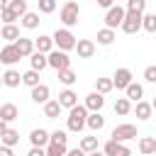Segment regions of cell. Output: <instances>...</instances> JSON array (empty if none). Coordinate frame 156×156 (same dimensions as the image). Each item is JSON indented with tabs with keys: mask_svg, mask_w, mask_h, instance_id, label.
<instances>
[{
	"mask_svg": "<svg viewBox=\"0 0 156 156\" xmlns=\"http://www.w3.org/2000/svg\"><path fill=\"white\" fill-rule=\"evenodd\" d=\"M115 39H117L115 29H110V27H102V29H98V44H102V46H110Z\"/></svg>",
	"mask_w": 156,
	"mask_h": 156,
	"instance_id": "cb8c5ba5",
	"label": "cell"
},
{
	"mask_svg": "<svg viewBox=\"0 0 156 156\" xmlns=\"http://www.w3.org/2000/svg\"><path fill=\"white\" fill-rule=\"evenodd\" d=\"M27 156H46V151H44V146H32Z\"/></svg>",
	"mask_w": 156,
	"mask_h": 156,
	"instance_id": "b9f144b4",
	"label": "cell"
},
{
	"mask_svg": "<svg viewBox=\"0 0 156 156\" xmlns=\"http://www.w3.org/2000/svg\"><path fill=\"white\" fill-rule=\"evenodd\" d=\"M49 95H51V90H49V85H44V83H39V85L32 88V100H34L37 105H44V102L49 100Z\"/></svg>",
	"mask_w": 156,
	"mask_h": 156,
	"instance_id": "4fadbf2b",
	"label": "cell"
},
{
	"mask_svg": "<svg viewBox=\"0 0 156 156\" xmlns=\"http://www.w3.org/2000/svg\"><path fill=\"white\" fill-rule=\"evenodd\" d=\"M139 151H141V156L156 154V136H141L139 139Z\"/></svg>",
	"mask_w": 156,
	"mask_h": 156,
	"instance_id": "603a6c76",
	"label": "cell"
},
{
	"mask_svg": "<svg viewBox=\"0 0 156 156\" xmlns=\"http://www.w3.org/2000/svg\"><path fill=\"white\" fill-rule=\"evenodd\" d=\"M22 83H24V85H29V88L39 85V71H34V68L24 71V73H22Z\"/></svg>",
	"mask_w": 156,
	"mask_h": 156,
	"instance_id": "4dcf8cb0",
	"label": "cell"
},
{
	"mask_svg": "<svg viewBox=\"0 0 156 156\" xmlns=\"http://www.w3.org/2000/svg\"><path fill=\"white\" fill-rule=\"evenodd\" d=\"M61 110H63V107L58 105V100H46V102H44V117H46V119H56V117L61 115Z\"/></svg>",
	"mask_w": 156,
	"mask_h": 156,
	"instance_id": "44dd1931",
	"label": "cell"
},
{
	"mask_svg": "<svg viewBox=\"0 0 156 156\" xmlns=\"http://www.w3.org/2000/svg\"><path fill=\"white\" fill-rule=\"evenodd\" d=\"M0 85H2V76H0Z\"/></svg>",
	"mask_w": 156,
	"mask_h": 156,
	"instance_id": "f907efd6",
	"label": "cell"
},
{
	"mask_svg": "<svg viewBox=\"0 0 156 156\" xmlns=\"http://www.w3.org/2000/svg\"><path fill=\"white\" fill-rule=\"evenodd\" d=\"M129 110H132V100L129 98H117L115 100V115H129Z\"/></svg>",
	"mask_w": 156,
	"mask_h": 156,
	"instance_id": "f1b7e54d",
	"label": "cell"
},
{
	"mask_svg": "<svg viewBox=\"0 0 156 156\" xmlns=\"http://www.w3.org/2000/svg\"><path fill=\"white\" fill-rule=\"evenodd\" d=\"M146 7V0H127V12H144Z\"/></svg>",
	"mask_w": 156,
	"mask_h": 156,
	"instance_id": "f35d334b",
	"label": "cell"
},
{
	"mask_svg": "<svg viewBox=\"0 0 156 156\" xmlns=\"http://www.w3.org/2000/svg\"><path fill=\"white\" fill-rule=\"evenodd\" d=\"M124 15H127V10H124L122 5H112V7H107V15H105V27L117 29V27L122 24Z\"/></svg>",
	"mask_w": 156,
	"mask_h": 156,
	"instance_id": "5b68a950",
	"label": "cell"
},
{
	"mask_svg": "<svg viewBox=\"0 0 156 156\" xmlns=\"http://www.w3.org/2000/svg\"><path fill=\"white\" fill-rule=\"evenodd\" d=\"M141 29L146 32H156V12H149V15H141Z\"/></svg>",
	"mask_w": 156,
	"mask_h": 156,
	"instance_id": "836d02e7",
	"label": "cell"
},
{
	"mask_svg": "<svg viewBox=\"0 0 156 156\" xmlns=\"http://www.w3.org/2000/svg\"><path fill=\"white\" fill-rule=\"evenodd\" d=\"M85 127H90L93 132H100L105 127V117L100 112H88V119H85Z\"/></svg>",
	"mask_w": 156,
	"mask_h": 156,
	"instance_id": "7402d4cb",
	"label": "cell"
},
{
	"mask_svg": "<svg viewBox=\"0 0 156 156\" xmlns=\"http://www.w3.org/2000/svg\"><path fill=\"white\" fill-rule=\"evenodd\" d=\"M22 34H20V27L17 24H5L2 29H0V39H7V41H15V39H20Z\"/></svg>",
	"mask_w": 156,
	"mask_h": 156,
	"instance_id": "484cf974",
	"label": "cell"
},
{
	"mask_svg": "<svg viewBox=\"0 0 156 156\" xmlns=\"http://www.w3.org/2000/svg\"><path fill=\"white\" fill-rule=\"evenodd\" d=\"M44 151H46V156H66V144H54V141H49L46 146H44Z\"/></svg>",
	"mask_w": 156,
	"mask_h": 156,
	"instance_id": "f546056e",
	"label": "cell"
},
{
	"mask_svg": "<svg viewBox=\"0 0 156 156\" xmlns=\"http://www.w3.org/2000/svg\"><path fill=\"white\" fill-rule=\"evenodd\" d=\"M29 63H32V68H34V71H39V73H41V71L49 66V61H46V54H41V51H34V54L29 56Z\"/></svg>",
	"mask_w": 156,
	"mask_h": 156,
	"instance_id": "d4e9b609",
	"label": "cell"
},
{
	"mask_svg": "<svg viewBox=\"0 0 156 156\" xmlns=\"http://www.w3.org/2000/svg\"><path fill=\"white\" fill-rule=\"evenodd\" d=\"M88 156H105V154H102V151H98V149H95V151H90V154H88Z\"/></svg>",
	"mask_w": 156,
	"mask_h": 156,
	"instance_id": "7dc6e473",
	"label": "cell"
},
{
	"mask_svg": "<svg viewBox=\"0 0 156 156\" xmlns=\"http://www.w3.org/2000/svg\"><path fill=\"white\" fill-rule=\"evenodd\" d=\"M151 112H154L151 102H146V100H136V105H134V115H136V119H149Z\"/></svg>",
	"mask_w": 156,
	"mask_h": 156,
	"instance_id": "ac0fdd59",
	"label": "cell"
},
{
	"mask_svg": "<svg viewBox=\"0 0 156 156\" xmlns=\"http://www.w3.org/2000/svg\"><path fill=\"white\" fill-rule=\"evenodd\" d=\"M144 78H146L149 83H156V66H146V68H144Z\"/></svg>",
	"mask_w": 156,
	"mask_h": 156,
	"instance_id": "60d3db41",
	"label": "cell"
},
{
	"mask_svg": "<svg viewBox=\"0 0 156 156\" xmlns=\"http://www.w3.org/2000/svg\"><path fill=\"white\" fill-rule=\"evenodd\" d=\"M51 39H54L56 49H61V51H71V49H76V41H78L68 27H61V29H56V32L51 34Z\"/></svg>",
	"mask_w": 156,
	"mask_h": 156,
	"instance_id": "7a4b0ae2",
	"label": "cell"
},
{
	"mask_svg": "<svg viewBox=\"0 0 156 156\" xmlns=\"http://www.w3.org/2000/svg\"><path fill=\"white\" fill-rule=\"evenodd\" d=\"M17 117H20V110H17V105H15V102H5V105L0 107V119H5L7 124H10V122H15Z\"/></svg>",
	"mask_w": 156,
	"mask_h": 156,
	"instance_id": "5bb4252c",
	"label": "cell"
},
{
	"mask_svg": "<svg viewBox=\"0 0 156 156\" xmlns=\"http://www.w3.org/2000/svg\"><path fill=\"white\" fill-rule=\"evenodd\" d=\"M136 136H139V132H136L134 124H117L112 129V139L115 141H129V139H136Z\"/></svg>",
	"mask_w": 156,
	"mask_h": 156,
	"instance_id": "52a82bcc",
	"label": "cell"
},
{
	"mask_svg": "<svg viewBox=\"0 0 156 156\" xmlns=\"http://www.w3.org/2000/svg\"><path fill=\"white\" fill-rule=\"evenodd\" d=\"M129 83H132V71H129V68H117L115 76H112V85H115L117 90H124Z\"/></svg>",
	"mask_w": 156,
	"mask_h": 156,
	"instance_id": "9c48e42d",
	"label": "cell"
},
{
	"mask_svg": "<svg viewBox=\"0 0 156 156\" xmlns=\"http://www.w3.org/2000/svg\"><path fill=\"white\" fill-rule=\"evenodd\" d=\"M76 51H78V58H90L95 54V41L93 39H78L76 41Z\"/></svg>",
	"mask_w": 156,
	"mask_h": 156,
	"instance_id": "7c38bea8",
	"label": "cell"
},
{
	"mask_svg": "<svg viewBox=\"0 0 156 156\" xmlns=\"http://www.w3.org/2000/svg\"><path fill=\"white\" fill-rule=\"evenodd\" d=\"M66 156H88V154H85L80 146H76V149H68V151H66Z\"/></svg>",
	"mask_w": 156,
	"mask_h": 156,
	"instance_id": "7bdbcfd3",
	"label": "cell"
},
{
	"mask_svg": "<svg viewBox=\"0 0 156 156\" xmlns=\"http://www.w3.org/2000/svg\"><path fill=\"white\" fill-rule=\"evenodd\" d=\"M0 141H2L5 146H10V149H12V146H17V144H20V132L7 127V129H5V134L0 136Z\"/></svg>",
	"mask_w": 156,
	"mask_h": 156,
	"instance_id": "83f0119b",
	"label": "cell"
},
{
	"mask_svg": "<svg viewBox=\"0 0 156 156\" xmlns=\"http://www.w3.org/2000/svg\"><path fill=\"white\" fill-rule=\"evenodd\" d=\"M141 15L144 12H127L124 15V20H122V32L124 34H136L139 29H141Z\"/></svg>",
	"mask_w": 156,
	"mask_h": 156,
	"instance_id": "8992f818",
	"label": "cell"
},
{
	"mask_svg": "<svg viewBox=\"0 0 156 156\" xmlns=\"http://www.w3.org/2000/svg\"><path fill=\"white\" fill-rule=\"evenodd\" d=\"M78 146H80L85 154H90V151H95V149H98V136H83Z\"/></svg>",
	"mask_w": 156,
	"mask_h": 156,
	"instance_id": "d590c367",
	"label": "cell"
},
{
	"mask_svg": "<svg viewBox=\"0 0 156 156\" xmlns=\"http://www.w3.org/2000/svg\"><path fill=\"white\" fill-rule=\"evenodd\" d=\"M56 73H58V80H61L63 85H73V83L78 80L76 71H71V68H63V71H56Z\"/></svg>",
	"mask_w": 156,
	"mask_h": 156,
	"instance_id": "1f68e13d",
	"label": "cell"
},
{
	"mask_svg": "<svg viewBox=\"0 0 156 156\" xmlns=\"http://www.w3.org/2000/svg\"><path fill=\"white\" fill-rule=\"evenodd\" d=\"M20 83H22V73H20V71L7 68V71L2 73V85H7V88H17Z\"/></svg>",
	"mask_w": 156,
	"mask_h": 156,
	"instance_id": "9a60e30c",
	"label": "cell"
},
{
	"mask_svg": "<svg viewBox=\"0 0 156 156\" xmlns=\"http://www.w3.org/2000/svg\"><path fill=\"white\" fill-rule=\"evenodd\" d=\"M5 129H7V122H5V119H0V136L5 134Z\"/></svg>",
	"mask_w": 156,
	"mask_h": 156,
	"instance_id": "bcb514c9",
	"label": "cell"
},
{
	"mask_svg": "<svg viewBox=\"0 0 156 156\" xmlns=\"http://www.w3.org/2000/svg\"><path fill=\"white\" fill-rule=\"evenodd\" d=\"M151 107H154V112H156V98H154V100H151Z\"/></svg>",
	"mask_w": 156,
	"mask_h": 156,
	"instance_id": "681fc988",
	"label": "cell"
},
{
	"mask_svg": "<svg viewBox=\"0 0 156 156\" xmlns=\"http://www.w3.org/2000/svg\"><path fill=\"white\" fill-rule=\"evenodd\" d=\"M22 56L17 54V49H15V44H7V46H2L0 49V63H5V66H12V63H17Z\"/></svg>",
	"mask_w": 156,
	"mask_h": 156,
	"instance_id": "8fae6325",
	"label": "cell"
},
{
	"mask_svg": "<svg viewBox=\"0 0 156 156\" xmlns=\"http://www.w3.org/2000/svg\"><path fill=\"white\" fill-rule=\"evenodd\" d=\"M54 49V39L46 37V34H39V39H34V51H41V54H49Z\"/></svg>",
	"mask_w": 156,
	"mask_h": 156,
	"instance_id": "ffe728a7",
	"label": "cell"
},
{
	"mask_svg": "<svg viewBox=\"0 0 156 156\" xmlns=\"http://www.w3.org/2000/svg\"><path fill=\"white\" fill-rule=\"evenodd\" d=\"M0 20H2L5 24H15V22H17L20 17H17V15H15V12H12V10H10L7 5H5V7L0 10Z\"/></svg>",
	"mask_w": 156,
	"mask_h": 156,
	"instance_id": "8d00e7d4",
	"label": "cell"
},
{
	"mask_svg": "<svg viewBox=\"0 0 156 156\" xmlns=\"http://www.w3.org/2000/svg\"><path fill=\"white\" fill-rule=\"evenodd\" d=\"M39 22H41V20H39V12H29V10H27V12L20 17V24H22L24 29H37Z\"/></svg>",
	"mask_w": 156,
	"mask_h": 156,
	"instance_id": "e0dca14e",
	"label": "cell"
},
{
	"mask_svg": "<svg viewBox=\"0 0 156 156\" xmlns=\"http://www.w3.org/2000/svg\"><path fill=\"white\" fill-rule=\"evenodd\" d=\"M49 141H54V144H66V141H68V134H66L63 129H56V132L49 134Z\"/></svg>",
	"mask_w": 156,
	"mask_h": 156,
	"instance_id": "ab89813d",
	"label": "cell"
},
{
	"mask_svg": "<svg viewBox=\"0 0 156 156\" xmlns=\"http://www.w3.org/2000/svg\"><path fill=\"white\" fill-rule=\"evenodd\" d=\"M7 7H10L17 17H22V15L27 12V0H7Z\"/></svg>",
	"mask_w": 156,
	"mask_h": 156,
	"instance_id": "e575fe53",
	"label": "cell"
},
{
	"mask_svg": "<svg viewBox=\"0 0 156 156\" xmlns=\"http://www.w3.org/2000/svg\"><path fill=\"white\" fill-rule=\"evenodd\" d=\"M112 2H115V0H98V5H100V7H105V10H107V7H112Z\"/></svg>",
	"mask_w": 156,
	"mask_h": 156,
	"instance_id": "f6af8a7d",
	"label": "cell"
},
{
	"mask_svg": "<svg viewBox=\"0 0 156 156\" xmlns=\"http://www.w3.org/2000/svg\"><path fill=\"white\" fill-rule=\"evenodd\" d=\"M58 105L71 110L73 105H78V95H76L71 88H66V90H61V93H58Z\"/></svg>",
	"mask_w": 156,
	"mask_h": 156,
	"instance_id": "2e32d148",
	"label": "cell"
},
{
	"mask_svg": "<svg viewBox=\"0 0 156 156\" xmlns=\"http://www.w3.org/2000/svg\"><path fill=\"white\" fill-rule=\"evenodd\" d=\"M78 15H80V7H78V2L76 0H68L63 7H61V12H58V20L63 22V27H76L78 24Z\"/></svg>",
	"mask_w": 156,
	"mask_h": 156,
	"instance_id": "3957f363",
	"label": "cell"
},
{
	"mask_svg": "<svg viewBox=\"0 0 156 156\" xmlns=\"http://www.w3.org/2000/svg\"><path fill=\"white\" fill-rule=\"evenodd\" d=\"M29 141H32V146H46L49 144V132L46 129H32V134H29Z\"/></svg>",
	"mask_w": 156,
	"mask_h": 156,
	"instance_id": "d6986e66",
	"label": "cell"
},
{
	"mask_svg": "<svg viewBox=\"0 0 156 156\" xmlns=\"http://www.w3.org/2000/svg\"><path fill=\"white\" fill-rule=\"evenodd\" d=\"M83 105L88 107V112H100L102 105H105V95H100L98 90H93V93L85 95V102H83Z\"/></svg>",
	"mask_w": 156,
	"mask_h": 156,
	"instance_id": "30bf717a",
	"label": "cell"
},
{
	"mask_svg": "<svg viewBox=\"0 0 156 156\" xmlns=\"http://www.w3.org/2000/svg\"><path fill=\"white\" fill-rule=\"evenodd\" d=\"M0 156H15V154H12V149H10V146H5V144H2V146H0Z\"/></svg>",
	"mask_w": 156,
	"mask_h": 156,
	"instance_id": "ee69618b",
	"label": "cell"
},
{
	"mask_svg": "<svg viewBox=\"0 0 156 156\" xmlns=\"http://www.w3.org/2000/svg\"><path fill=\"white\" fill-rule=\"evenodd\" d=\"M46 61L54 71H63V68H71V58H68V51H61V49H51L46 54Z\"/></svg>",
	"mask_w": 156,
	"mask_h": 156,
	"instance_id": "277c9868",
	"label": "cell"
},
{
	"mask_svg": "<svg viewBox=\"0 0 156 156\" xmlns=\"http://www.w3.org/2000/svg\"><path fill=\"white\" fill-rule=\"evenodd\" d=\"M5 5H7V0H0V10H2V7H5Z\"/></svg>",
	"mask_w": 156,
	"mask_h": 156,
	"instance_id": "c3c4849f",
	"label": "cell"
},
{
	"mask_svg": "<svg viewBox=\"0 0 156 156\" xmlns=\"http://www.w3.org/2000/svg\"><path fill=\"white\" fill-rule=\"evenodd\" d=\"M37 7H39V12L51 15V12L56 10V0H37Z\"/></svg>",
	"mask_w": 156,
	"mask_h": 156,
	"instance_id": "74e56055",
	"label": "cell"
},
{
	"mask_svg": "<svg viewBox=\"0 0 156 156\" xmlns=\"http://www.w3.org/2000/svg\"><path fill=\"white\" fill-rule=\"evenodd\" d=\"M112 88H115V85H112V78H95V90H98L100 95H107Z\"/></svg>",
	"mask_w": 156,
	"mask_h": 156,
	"instance_id": "d6a6232c",
	"label": "cell"
},
{
	"mask_svg": "<svg viewBox=\"0 0 156 156\" xmlns=\"http://www.w3.org/2000/svg\"><path fill=\"white\" fill-rule=\"evenodd\" d=\"M12 44H15V49H17V54H20L22 58H29V56L34 54V39H29V37H20V39H15Z\"/></svg>",
	"mask_w": 156,
	"mask_h": 156,
	"instance_id": "ba28073f",
	"label": "cell"
},
{
	"mask_svg": "<svg viewBox=\"0 0 156 156\" xmlns=\"http://www.w3.org/2000/svg\"><path fill=\"white\" fill-rule=\"evenodd\" d=\"M85 119H88V107L85 105H73L68 110V132L80 134L85 129Z\"/></svg>",
	"mask_w": 156,
	"mask_h": 156,
	"instance_id": "6da1fadb",
	"label": "cell"
},
{
	"mask_svg": "<svg viewBox=\"0 0 156 156\" xmlns=\"http://www.w3.org/2000/svg\"><path fill=\"white\" fill-rule=\"evenodd\" d=\"M149 156H156V154H149Z\"/></svg>",
	"mask_w": 156,
	"mask_h": 156,
	"instance_id": "816d5d0a",
	"label": "cell"
},
{
	"mask_svg": "<svg viewBox=\"0 0 156 156\" xmlns=\"http://www.w3.org/2000/svg\"><path fill=\"white\" fill-rule=\"evenodd\" d=\"M124 93H127V95H124V98H129V100H134V102H136V100H141V98H144V88H141V85H139V83H134V80H132V83H129V85H127V88H124Z\"/></svg>",
	"mask_w": 156,
	"mask_h": 156,
	"instance_id": "4316f807",
	"label": "cell"
}]
</instances>
